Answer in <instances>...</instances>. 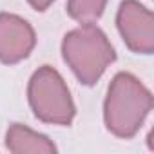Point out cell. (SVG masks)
<instances>
[{
    "label": "cell",
    "instance_id": "obj_1",
    "mask_svg": "<svg viewBox=\"0 0 154 154\" xmlns=\"http://www.w3.org/2000/svg\"><path fill=\"white\" fill-rule=\"evenodd\" d=\"M152 111L150 89L131 72H118L109 84L103 102V123L122 140L134 138Z\"/></svg>",
    "mask_w": 154,
    "mask_h": 154
},
{
    "label": "cell",
    "instance_id": "obj_2",
    "mask_svg": "<svg viewBox=\"0 0 154 154\" xmlns=\"http://www.w3.org/2000/svg\"><path fill=\"white\" fill-rule=\"evenodd\" d=\"M62 58L84 85H94L116 60V51L107 35L96 24H80L65 33Z\"/></svg>",
    "mask_w": 154,
    "mask_h": 154
},
{
    "label": "cell",
    "instance_id": "obj_3",
    "mask_svg": "<svg viewBox=\"0 0 154 154\" xmlns=\"http://www.w3.org/2000/svg\"><path fill=\"white\" fill-rule=\"evenodd\" d=\"M27 100L35 118L44 123L69 127L76 116L71 91L62 74L51 65H42L31 74Z\"/></svg>",
    "mask_w": 154,
    "mask_h": 154
},
{
    "label": "cell",
    "instance_id": "obj_4",
    "mask_svg": "<svg viewBox=\"0 0 154 154\" xmlns=\"http://www.w3.org/2000/svg\"><path fill=\"white\" fill-rule=\"evenodd\" d=\"M116 27L122 40L132 53H154V15L141 2L123 0L116 11Z\"/></svg>",
    "mask_w": 154,
    "mask_h": 154
},
{
    "label": "cell",
    "instance_id": "obj_5",
    "mask_svg": "<svg viewBox=\"0 0 154 154\" xmlns=\"http://www.w3.org/2000/svg\"><path fill=\"white\" fill-rule=\"evenodd\" d=\"M35 45L36 33L26 18L15 13H0V62L15 65L26 60Z\"/></svg>",
    "mask_w": 154,
    "mask_h": 154
},
{
    "label": "cell",
    "instance_id": "obj_6",
    "mask_svg": "<svg viewBox=\"0 0 154 154\" xmlns=\"http://www.w3.org/2000/svg\"><path fill=\"white\" fill-rule=\"evenodd\" d=\"M6 149L13 154H53L58 150L53 140L22 123H11L8 127Z\"/></svg>",
    "mask_w": 154,
    "mask_h": 154
},
{
    "label": "cell",
    "instance_id": "obj_7",
    "mask_svg": "<svg viewBox=\"0 0 154 154\" xmlns=\"http://www.w3.org/2000/svg\"><path fill=\"white\" fill-rule=\"evenodd\" d=\"M109 0H67V15L78 24H96Z\"/></svg>",
    "mask_w": 154,
    "mask_h": 154
},
{
    "label": "cell",
    "instance_id": "obj_8",
    "mask_svg": "<svg viewBox=\"0 0 154 154\" xmlns=\"http://www.w3.org/2000/svg\"><path fill=\"white\" fill-rule=\"evenodd\" d=\"M54 2V0H27V4L35 9V11H45V9H49L51 8V4Z\"/></svg>",
    "mask_w": 154,
    "mask_h": 154
}]
</instances>
